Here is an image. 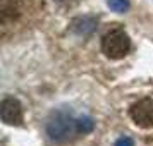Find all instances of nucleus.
Instances as JSON below:
<instances>
[{
	"label": "nucleus",
	"instance_id": "obj_1",
	"mask_svg": "<svg viewBox=\"0 0 153 146\" xmlns=\"http://www.w3.org/2000/svg\"><path fill=\"white\" fill-rule=\"evenodd\" d=\"M47 134L52 141L55 143H65L72 139L77 132V119L72 117L71 112L65 110H57L52 112L50 117L47 119Z\"/></svg>",
	"mask_w": 153,
	"mask_h": 146
},
{
	"label": "nucleus",
	"instance_id": "obj_2",
	"mask_svg": "<svg viewBox=\"0 0 153 146\" xmlns=\"http://www.w3.org/2000/svg\"><path fill=\"white\" fill-rule=\"evenodd\" d=\"M129 50H131V38H129V35L126 33L124 29H120V28L110 29L102 38V52L110 60L124 59L129 53Z\"/></svg>",
	"mask_w": 153,
	"mask_h": 146
},
{
	"label": "nucleus",
	"instance_id": "obj_3",
	"mask_svg": "<svg viewBox=\"0 0 153 146\" xmlns=\"http://www.w3.org/2000/svg\"><path fill=\"white\" fill-rule=\"evenodd\" d=\"M132 122L143 127V129H152L153 127V98H143L136 103L131 105L129 108Z\"/></svg>",
	"mask_w": 153,
	"mask_h": 146
},
{
	"label": "nucleus",
	"instance_id": "obj_4",
	"mask_svg": "<svg viewBox=\"0 0 153 146\" xmlns=\"http://www.w3.org/2000/svg\"><path fill=\"white\" fill-rule=\"evenodd\" d=\"M0 117L7 125H21L24 120L21 102L12 96L4 98L0 103Z\"/></svg>",
	"mask_w": 153,
	"mask_h": 146
},
{
	"label": "nucleus",
	"instance_id": "obj_5",
	"mask_svg": "<svg viewBox=\"0 0 153 146\" xmlns=\"http://www.w3.org/2000/svg\"><path fill=\"white\" fill-rule=\"evenodd\" d=\"M93 129H95V120L91 117L83 115V117L77 119V132L79 134H90Z\"/></svg>",
	"mask_w": 153,
	"mask_h": 146
},
{
	"label": "nucleus",
	"instance_id": "obj_6",
	"mask_svg": "<svg viewBox=\"0 0 153 146\" xmlns=\"http://www.w3.org/2000/svg\"><path fill=\"white\" fill-rule=\"evenodd\" d=\"M107 5H108L110 10L117 12V14H124V12H127L129 7H131L129 0H107Z\"/></svg>",
	"mask_w": 153,
	"mask_h": 146
},
{
	"label": "nucleus",
	"instance_id": "obj_7",
	"mask_svg": "<svg viewBox=\"0 0 153 146\" xmlns=\"http://www.w3.org/2000/svg\"><path fill=\"white\" fill-rule=\"evenodd\" d=\"M114 146H134V141H132V138H129V136H122V138H119L117 141H115Z\"/></svg>",
	"mask_w": 153,
	"mask_h": 146
}]
</instances>
